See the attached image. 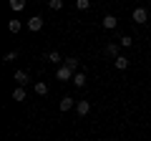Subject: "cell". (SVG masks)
Listing matches in <instances>:
<instances>
[{
    "mask_svg": "<svg viewBox=\"0 0 151 141\" xmlns=\"http://www.w3.org/2000/svg\"><path fill=\"white\" fill-rule=\"evenodd\" d=\"M131 18H134V23L144 25V23H149V10H146L144 5H136V8H134V13H131Z\"/></svg>",
    "mask_w": 151,
    "mask_h": 141,
    "instance_id": "obj_1",
    "label": "cell"
},
{
    "mask_svg": "<svg viewBox=\"0 0 151 141\" xmlns=\"http://www.w3.org/2000/svg\"><path fill=\"white\" fill-rule=\"evenodd\" d=\"M25 28H28L30 33H38L40 28H43V18H40V15H33V18H28V20H25Z\"/></svg>",
    "mask_w": 151,
    "mask_h": 141,
    "instance_id": "obj_2",
    "label": "cell"
},
{
    "mask_svg": "<svg viewBox=\"0 0 151 141\" xmlns=\"http://www.w3.org/2000/svg\"><path fill=\"white\" fill-rule=\"evenodd\" d=\"M73 70L70 68H65V65H58V68H55V78H58V81H73Z\"/></svg>",
    "mask_w": 151,
    "mask_h": 141,
    "instance_id": "obj_3",
    "label": "cell"
},
{
    "mask_svg": "<svg viewBox=\"0 0 151 141\" xmlns=\"http://www.w3.org/2000/svg\"><path fill=\"white\" fill-rule=\"evenodd\" d=\"M13 81H15L18 86H28V83H30V73H28V70H15V73H13Z\"/></svg>",
    "mask_w": 151,
    "mask_h": 141,
    "instance_id": "obj_4",
    "label": "cell"
},
{
    "mask_svg": "<svg viewBox=\"0 0 151 141\" xmlns=\"http://www.w3.org/2000/svg\"><path fill=\"white\" fill-rule=\"evenodd\" d=\"M76 114L81 116V119H86V116L91 114V101H78L76 103Z\"/></svg>",
    "mask_w": 151,
    "mask_h": 141,
    "instance_id": "obj_5",
    "label": "cell"
},
{
    "mask_svg": "<svg viewBox=\"0 0 151 141\" xmlns=\"http://www.w3.org/2000/svg\"><path fill=\"white\" fill-rule=\"evenodd\" d=\"M76 103H78V101H76L73 96H63V98H60V111H63V114H65V111L76 109Z\"/></svg>",
    "mask_w": 151,
    "mask_h": 141,
    "instance_id": "obj_6",
    "label": "cell"
},
{
    "mask_svg": "<svg viewBox=\"0 0 151 141\" xmlns=\"http://www.w3.org/2000/svg\"><path fill=\"white\" fill-rule=\"evenodd\" d=\"M63 65H65V68H70L73 73H78V65H81V60L76 58V55H68V58L63 60Z\"/></svg>",
    "mask_w": 151,
    "mask_h": 141,
    "instance_id": "obj_7",
    "label": "cell"
},
{
    "mask_svg": "<svg viewBox=\"0 0 151 141\" xmlns=\"http://www.w3.org/2000/svg\"><path fill=\"white\" fill-rule=\"evenodd\" d=\"M45 58H48V60H50V63H53V65H55V68H58V65H63V60H65V58H63V55H60V53H58V50H50V53H48V55H45Z\"/></svg>",
    "mask_w": 151,
    "mask_h": 141,
    "instance_id": "obj_8",
    "label": "cell"
},
{
    "mask_svg": "<svg viewBox=\"0 0 151 141\" xmlns=\"http://www.w3.org/2000/svg\"><path fill=\"white\" fill-rule=\"evenodd\" d=\"M101 25L106 28V30H113V28L119 25V20H116V15H103V20H101Z\"/></svg>",
    "mask_w": 151,
    "mask_h": 141,
    "instance_id": "obj_9",
    "label": "cell"
},
{
    "mask_svg": "<svg viewBox=\"0 0 151 141\" xmlns=\"http://www.w3.org/2000/svg\"><path fill=\"white\" fill-rule=\"evenodd\" d=\"M106 53L111 58H119L121 55V43H106Z\"/></svg>",
    "mask_w": 151,
    "mask_h": 141,
    "instance_id": "obj_10",
    "label": "cell"
},
{
    "mask_svg": "<svg viewBox=\"0 0 151 141\" xmlns=\"http://www.w3.org/2000/svg\"><path fill=\"white\" fill-rule=\"evenodd\" d=\"M129 63H131V60L126 58V55H119V58H113V65H116V70H126V68H129Z\"/></svg>",
    "mask_w": 151,
    "mask_h": 141,
    "instance_id": "obj_11",
    "label": "cell"
},
{
    "mask_svg": "<svg viewBox=\"0 0 151 141\" xmlns=\"http://www.w3.org/2000/svg\"><path fill=\"white\" fill-rule=\"evenodd\" d=\"M86 81H88L86 73H83V70H78V73L73 76V81H70V83H76V88H83V86H86Z\"/></svg>",
    "mask_w": 151,
    "mask_h": 141,
    "instance_id": "obj_12",
    "label": "cell"
},
{
    "mask_svg": "<svg viewBox=\"0 0 151 141\" xmlns=\"http://www.w3.org/2000/svg\"><path fill=\"white\" fill-rule=\"evenodd\" d=\"M33 88H35L38 96H48V83H43V81H33Z\"/></svg>",
    "mask_w": 151,
    "mask_h": 141,
    "instance_id": "obj_13",
    "label": "cell"
},
{
    "mask_svg": "<svg viewBox=\"0 0 151 141\" xmlns=\"http://www.w3.org/2000/svg\"><path fill=\"white\" fill-rule=\"evenodd\" d=\"M25 86H15L13 88V101H25Z\"/></svg>",
    "mask_w": 151,
    "mask_h": 141,
    "instance_id": "obj_14",
    "label": "cell"
},
{
    "mask_svg": "<svg viewBox=\"0 0 151 141\" xmlns=\"http://www.w3.org/2000/svg\"><path fill=\"white\" fill-rule=\"evenodd\" d=\"M8 5H10L13 13H20V10H25V0H10Z\"/></svg>",
    "mask_w": 151,
    "mask_h": 141,
    "instance_id": "obj_15",
    "label": "cell"
},
{
    "mask_svg": "<svg viewBox=\"0 0 151 141\" xmlns=\"http://www.w3.org/2000/svg\"><path fill=\"white\" fill-rule=\"evenodd\" d=\"M8 30H10V33H20L23 30V23L20 20H8Z\"/></svg>",
    "mask_w": 151,
    "mask_h": 141,
    "instance_id": "obj_16",
    "label": "cell"
},
{
    "mask_svg": "<svg viewBox=\"0 0 151 141\" xmlns=\"http://www.w3.org/2000/svg\"><path fill=\"white\" fill-rule=\"evenodd\" d=\"M119 43H121V48H131V45H134V38H131V35H121Z\"/></svg>",
    "mask_w": 151,
    "mask_h": 141,
    "instance_id": "obj_17",
    "label": "cell"
},
{
    "mask_svg": "<svg viewBox=\"0 0 151 141\" xmlns=\"http://www.w3.org/2000/svg\"><path fill=\"white\" fill-rule=\"evenodd\" d=\"M91 8V0H76V10H88Z\"/></svg>",
    "mask_w": 151,
    "mask_h": 141,
    "instance_id": "obj_18",
    "label": "cell"
},
{
    "mask_svg": "<svg viewBox=\"0 0 151 141\" xmlns=\"http://www.w3.org/2000/svg\"><path fill=\"white\" fill-rule=\"evenodd\" d=\"M3 60H5V63H13V60H18V50H8Z\"/></svg>",
    "mask_w": 151,
    "mask_h": 141,
    "instance_id": "obj_19",
    "label": "cell"
},
{
    "mask_svg": "<svg viewBox=\"0 0 151 141\" xmlns=\"http://www.w3.org/2000/svg\"><path fill=\"white\" fill-rule=\"evenodd\" d=\"M48 8L50 10H60L63 8V0H48Z\"/></svg>",
    "mask_w": 151,
    "mask_h": 141,
    "instance_id": "obj_20",
    "label": "cell"
}]
</instances>
